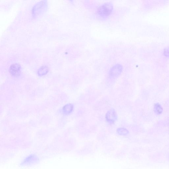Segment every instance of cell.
<instances>
[{"mask_svg": "<svg viewBox=\"0 0 169 169\" xmlns=\"http://www.w3.org/2000/svg\"><path fill=\"white\" fill-rule=\"evenodd\" d=\"M113 10V5L110 3H107L100 6L98 10L99 16L101 17L105 18L110 16Z\"/></svg>", "mask_w": 169, "mask_h": 169, "instance_id": "obj_1", "label": "cell"}, {"mask_svg": "<svg viewBox=\"0 0 169 169\" xmlns=\"http://www.w3.org/2000/svg\"><path fill=\"white\" fill-rule=\"evenodd\" d=\"M122 70L123 67L121 65L119 64L115 65L110 69V76L113 78L117 77L121 74Z\"/></svg>", "mask_w": 169, "mask_h": 169, "instance_id": "obj_2", "label": "cell"}, {"mask_svg": "<svg viewBox=\"0 0 169 169\" xmlns=\"http://www.w3.org/2000/svg\"><path fill=\"white\" fill-rule=\"evenodd\" d=\"M106 119L109 123H113L115 122L117 119V115L115 110L112 109L108 111L106 114Z\"/></svg>", "mask_w": 169, "mask_h": 169, "instance_id": "obj_3", "label": "cell"}, {"mask_svg": "<svg viewBox=\"0 0 169 169\" xmlns=\"http://www.w3.org/2000/svg\"><path fill=\"white\" fill-rule=\"evenodd\" d=\"M21 66L19 64H15L10 66L9 72L10 74L14 76H19L20 74Z\"/></svg>", "mask_w": 169, "mask_h": 169, "instance_id": "obj_4", "label": "cell"}, {"mask_svg": "<svg viewBox=\"0 0 169 169\" xmlns=\"http://www.w3.org/2000/svg\"><path fill=\"white\" fill-rule=\"evenodd\" d=\"M73 109L74 106L72 105H66L63 108V113L65 115H69L73 111Z\"/></svg>", "mask_w": 169, "mask_h": 169, "instance_id": "obj_5", "label": "cell"}, {"mask_svg": "<svg viewBox=\"0 0 169 169\" xmlns=\"http://www.w3.org/2000/svg\"><path fill=\"white\" fill-rule=\"evenodd\" d=\"M154 111L156 114L160 115L162 113L163 108L159 104H156L154 105Z\"/></svg>", "mask_w": 169, "mask_h": 169, "instance_id": "obj_6", "label": "cell"}, {"mask_svg": "<svg viewBox=\"0 0 169 169\" xmlns=\"http://www.w3.org/2000/svg\"><path fill=\"white\" fill-rule=\"evenodd\" d=\"M48 71V68L46 66H42L38 71V74L39 76L45 75Z\"/></svg>", "mask_w": 169, "mask_h": 169, "instance_id": "obj_7", "label": "cell"}, {"mask_svg": "<svg viewBox=\"0 0 169 169\" xmlns=\"http://www.w3.org/2000/svg\"><path fill=\"white\" fill-rule=\"evenodd\" d=\"M118 133L122 136H126L129 134V132L126 129L124 128H119L117 130Z\"/></svg>", "mask_w": 169, "mask_h": 169, "instance_id": "obj_8", "label": "cell"}]
</instances>
